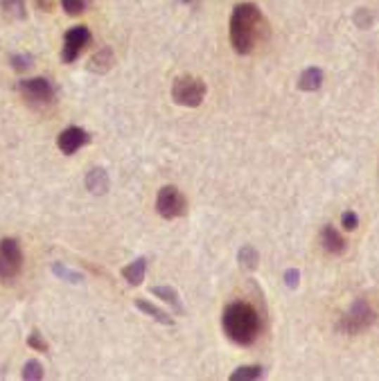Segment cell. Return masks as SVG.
I'll list each match as a JSON object with an SVG mask.
<instances>
[{
	"instance_id": "cell-1",
	"label": "cell",
	"mask_w": 379,
	"mask_h": 381,
	"mask_svg": "<svg viewBox=\"0 0 379 381\" xmlns=\"http://www.w3.org/2000/svg\"><path fill=\"white\" fill-rule=\"evenodd\" d=\"M266 37V20L253 3H242L231 16V43L237 54H251L255 46Z\"/></svg>"
},
{
	"instance_id": "cell-2",
	"label": "cell",
	"mask_w": 379,
	"mask_h": 381,
	"mask_svg": "<svg viewBox=\"0 0 379 381\" xmlns=\"http://www.w3.org/2000/svg\"><path fill=\"white\" fill-rule=\"evenodd\" d=\"M224 334L237 345H253L262 332V318L251 302H231L221 316Z\"/></svg>"
},
{
	"instance_id": "cell-3",
	"label": "cell",
	"mask_w": 379,
	"mask_h": 381,
	"mask_svg": "<svg viewBox=\"0 0 379 381\" xmlns=\"http://www.w3.org/2000/svg\"><path fill=\"white\" fill-rule=\"evenodd\" d=\"M375 321H377V309H375L366 298H356V300L350 304V307H348V311H345L341 318H339L337 332L348 334V336L361 334V332H366L368 328H373Z\"/></svg>"
},
{
	"instance_id": "cell-4",
	"label": "cell",
	"mask_w": 379,
	"mask_h": 381,
	"mask_svg": "<svg viewBox=\"0 0 379 381\" xmlns=\"http://www.w3.org/2000/svg\"><path fill=\"white\" fill-rule=\"evenodd\" d=\"M205 84L199 77H192V75H181L176 77V82L172 84V100L181 106H199L205 97Z\"/></svg>"
},
{
	"instance_id": "cell-5",
	"label": "cell",
	"mask_w": 379,
	"mask_h": 381,
	"mask_svg": "<svg viewBox=\"0 0 379 381\" xmlns=\"http://www.w3.org/2000/svg\"><path fill=\"white\" fill-rule=\"evenodd\" d=\"M18 91L23 95V100L32 106V108H48L54 104V97H57V91L50 84V79L43 77H34V79H25L18 84Z\"/></svg>"
},
{
	"instance_id": "cell-6",
	"label": "cell",
	"mask_w": 379,
	"mask_h": 381,
	"mask_svg": "<svg viewBox=\"0 0 379 381\" xmlns=\"http://www.w3.org/2000/svg\"><path fill=\"white\" fill-rule=\"evenodd\" d=\"M23 269V250H20L18 239L7 237L0 242V280L12 282L18 278Z\"/></svg>"
},
{
	"instance_id": "cell-7",
	"label": "cell",
	"mask_w": 379,
	"mask_h": 381,
	"mask_svg": "<svg viewBox=\"0 0 379 381\" xmlns=\"http://www.w3.org/2000/svg\"><path fill=\"white\" fill-rule=\"evenodd\" d=\"M156 210L162 219H179V217L188 212V201L176 188L165 185L156 197Z\"/></svg>"
},
{
	"instance_id": "cell-8",
	"label": "cell",
	"mask_w": 379,
	"mask_h": 381,
	"mask_svg": "<svg viewBox=\"0 0 379 381\" xmlns=\"http://www.w3.org/2000/svg\"><path fill=\"white\" fill-rule=\"evenodd\" d=\"M91 43V30L86 25H75L66 32L63 37V50H61V59L63 63H72L77 61V57L84 52V48Z\"/></svg>"
},
{
	"instance_id": "cell-9",
	"label": "cell",
	"mask_w": 379,
	"mask_h": 381,
	"mask_svg": "<svg viewBox=\"0 0 379 381\" xmlns=\"http://www.w3.org/2000/svg\"><path fill=\"white\" fill-rule=\"evenodd\" d=\"M89 140H91V136L86 134L82 127H68V129H63V131L59 134L57 147H59L66 156H72L75 151H77L79 147H84L86 143H89Z\"/></svg>"
},
{
	"instance_id": "cell-10",
	"label": "cell",
	"mask_w": 379,
	"mask_h": 381,
	"mask_svg": "<svg viewBox=\"0 0 379 381\" xmlns=\"http://www.w3.org/2000/svg\"><path fill=\"white\" fill-rule=\"evenodd\" d=\"M321 246L328 250L330 255H343L345 250H348V242H345V237L334 226H323Z\"/></svg>"
},
{
	"instance_id": "cell-11",
	"label": "cell",
	"mask_w": 379,
	"mask_h": 381,
	"mask_svg": "<svg viewBox=\"0 0 379 381\" xmlns=\"http://www.w3.org/2000/svg\"><path fill=\"white\" fill-rule=\"evenodd\" d=\"M108 174L102 167H93L89 174H86V188H89L93 194H106L108 190Z\"/></svg>"
},
{
	"instance_id": "cell-12",
	"label": "cell",
	"mask_w": 379,
	"mask_h": 381,
	"mask_svg": "<svg viewBox=\"0 0 379 381\" xmlns=\"http://www.w3.org/2000/svg\"><path fill=\"white\" fill-rule=\"evenodd\" d=\"M323 86V70L321 68H307L302 70V75L298 77V89L305 93H314Z\"/></svg>"
},
{
	"instance_id": "cell-13",
	"label": "cell",
	"mask_w": 379,
	"mask_h": 381,
	"mask_svg": "<svg viewBox=\"0 0 379 381\" xmlns=\"http://www.w3.org/2000/svg\"><path fill=\"white\" fill-rule=\"evenodd\" d=\"M145 271H147V259H136V262H131L129 266L122 269V276L124 280L129 282V285H143L145 280Z\"/></svg>"
},
{
	"instance_id": "cell-14",
	"label": "cell",
	"mask_w": 379,
	"mask_h": 381,
	"mask_svg": "<svg viewBox=\"0 0 379 381\" xmlns=\"http://www.w3.org/2000/svg\"><path fill=\"white\" fill-rule=\"evenodd\" d=\"M151 293H154L156 298H160L162 302L172 304V309H174L176 314H183V304H181L176 289H172V287H151Z\"/></svg>"
},
{
	"instance_id": "cell-15",
	"label": "cell",
	"mask_w": 379,
	"mask_h": 381,
	"mask_svg": "<svg viewBox=\"0 0 379 381\" xmlns=\"http://www.w3.org/2000/svg\"><path fill=\"white\" fill-rule=\"evenodd\" d=\"M136 307L140 309V311H145L149 318H154V321H158V323H162V325H174V321H172V316H167L162 309H158L156 304H151V302H147V300H136Z\"/></svg>"
},
{
	"instance_id": "cell-16",
	"label": "cell",
	"mask_w": 379,
	"mask_h": 381,
	"mask_svg": "<svg viewBox=\"0 0 379 381\" xmlns=\"http://www.w3.org/2000/svg\"><path fill=\"white\" fill-rule=\"evenodd\" d=\"M111 66H113V52L108 48L100 50L89 61V70H93V72H106V70H111Z\"/></svg>"
},
{
	"instance_id": "cell-17",
	"label": "cell",
	"mask_w": 379,
	"mask_h": 381,
	"mask_svg": "<svg viewBox=\"0 0 379 381\" xmlns=\"http://www.w3.org/2000/svg\"><path fill=\"white\" fill-rule=\"evenodd\" d=\"M262 375L264 373L259 366H246V368H237L231 375V381H253V379H259Z\"/></svg>"
},
{
	"instance_id": "cell-18",
	"label": "cell",
	"mask_w": 379,
	"mask_h": 381,
	"mask_svg": "<svg viewBox=\"0 0 379 381\" xmlns=\"http://www.w3.org/2000/svg\"><path fill=\"white\" fill-rule=\"evenodd\" d=\"M257 262H259L257 250H255L253 246L246 244V246L240 250V264H242L244 269H248V271H253V269H257Z\"/></svg>"
},
{
	"instance_id": "cell-19",
	"label": "cell",
	"mask_w": 379,
	"mask_h": 381,
	"mask_svg": "<svg viewBox=\"0 0 379 381\" xmlns=\"http://www.w3.org/2000/svg\"><path fill=\"white\" fill-rule=\"evenodd\" d=\"M3 9L9 18H25V0H3Z\"/></svg>"
},
{
	"instance_id": "cell-20",
	"label": "cell",
	"mask_w": 379,
	"mask_h": 381,
	"mask_svg": "<svg viewBox=\"0 0 379 381\" xmlns=\"http://www.w3.org/2000/svg\"><path fill=\"white\" fill-rule=\"evenodd\" d=\"M52 271H54V276H59V278H63V280H68V282H72V285H79V282L84 280V278L77 273V271H70V269L61 266V264H54Z\"/></svg>"
},
{
	"instance_id": "cell-21",
	"label": "cell",
	"mask_w": 379,
	"mask_h": 381,
	"mask_svg": "<svg viewBox=\"0 0 379 381\" xmlns=\"http://www.w3.org/2000/svg\"><path fill=\"white\" fill-rule=\"evenodd\" d=\"M23 379H27V381L43 379V366L39 361H27L25 368H23Z\"/></svg>"
},
{
	"instance_id": "cell-22",
	"label": "cell",
	"mask_w": 379,
	"mask_h": 381,
	"mask_svg": "<svg viewBox=\"0 0 379 381\" xmlns=\"http://www.w3.org/2000/svg\"><path fill=\"white\" fill-rule=\"evenodd\" d=\"M341 226H343V231H348V233H354L356 228H359V214L348 210V212H343L341 214Z\"/></svg>"
},
{
	"instance_id": "cell-23",
	"label": "cell",
	"mask_w": 379,
	"mask_h": 381,
	"mask_svg": "<svg viewBox=\"0 0 379 381\" xmlns=\"http://www.w3.org/2000/svg\"><path fill=\"white\" fill-rule=\"evenodd\" d=\"M86 3H89V0H61L63 9H66V12H68L70 16L82 14L84 9H86Z\"/></svg>"
},
{
	"instance_id": "cell-24",
	"label": "cell",
	"mask_w": 379,
	"mask_h": 381,
	"mask_svg": "<svg viewBox=\"0 0 379 381\" xmlns=\"http://www.w3.org/2000/svg\"><path fill=\"white\" fill-rule=\"evenodd\" d=\"M9 61H12V66L16 70H27L32 66V61H34V57H32V54H12Z\"/></svg>"
},
{
	"instance_id": "cell-25",
	"label": "cell",
	"mask_w": 379,
	"mask_h": 381,
	"mask_svg": "<svg viewBox=\"0 0 379 381\" xmlns=\"http://www.w3.org/2000/svg\"><path fill=\"white\" fill-rule=\"evenodd\" d=\"M27 345L32 347V350H39V352H48V343L41 339V334L39 332H32L27 336Z\"/></svg>"
},
{
	"instance_id": "cell-26",
	"label": "cell",
	"mask_w": 379,
	"mask_h": 381,
	"mask_svg": "<svg viewBox=\"0 0 379 381\" xmlns=\"http://www.w3.org/2000/svg\"><path fill=\"white\" fill-rule=\"evenodd\" d=\"M285 280H287V287L296 289V287H298V280H300V273H298L296 269H289L287 273H285Z\"/></svg>"
},
{
	"instance_id": "cell-27",
	"label": "cell",
	"mask_w": 379,
	"mask_h": 381,
	"mask_svg": "<svg viewBox=\"0 0 379 381\" xmlns=\"http://www.w3.org/2000/svg\"><path fill=\"white\" fill-rule=\"evenodd\" d=\"M354 20H356V25H359V27H368V25H371V16H366V12H364V9H361V12H356V16H354Z\"/></svg>"
},
{
	"instance_id": "cell-28",
	"label": "cell",
	"mask_w": 379,
	"mask_h": 381,
	"mask_svg": "<svg viewBox=\"0 0 379 381\" xmlns=\"http://www.w3.org/2000/svg\"><path fill=\"white\" fill-rule=\"evenodd\" d=\"M37 7L41 12H52L54 9V0H37Z\"/></svg>"
},
{
	"instance_id": "cell-29",
	"label": "cell",
	"mask_w": 379,
	"mask_h": 381,
	"mask_svg": "<svg viewBox=\"0 0 379 381\" xmlns=\"http://www.w3.org/2000/svg\"><path fill=\"white\" fill-rule=\"evenodd\" d=\"M183 3H192V0H183Z\"/></svg>"
}]
</instances>
